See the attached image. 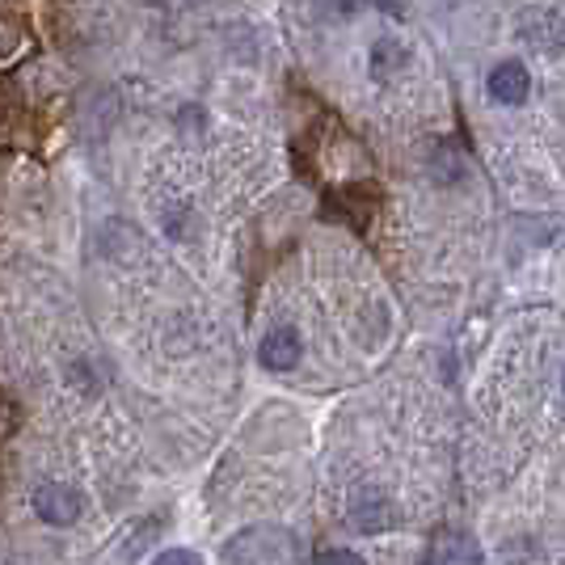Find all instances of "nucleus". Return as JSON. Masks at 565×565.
I'll use <instances>...</instances> for the list:
<instances>
[{
    "label": "nucleus",
    "mask_w": 565,
    "mask_h": 565,
    "mask_svg": "<svg viewBox=\"0 0 565 565\" xmlns=\"http://www.w3.org/2000/svg\"><path fill=\"white\" fill-rule=\"evenodd\" d=\"M224 565H305L300 541L287 527H245L224 544Z\"/></svg>",
    "instance_id": "f257e3e1"
},
{
    "label": "nucleus",
    "mask_w": 565,
    "mask_h": 565,
    "mask_svg": "<svg viewBox=\"0 0 565 565\" xmlns=\"http://www.w3.org/2000/svg\"><path fill=\"white\" fill-rule=\"evenodd\" d=\"M81 511H85V498L76 494L72 486H64V481H47V486L34 490V515L51 523V527H68V523L81 519Z\"/></svg>",
    "instance_id": "f03ea898"
},
{
    "label": "nucleus",
    "mask_w": 565,
    "mask_h": 565,
    "mask_svg": "<svg viewBox=\"0 0 565 565\" xmlns=\"http://www.w3.org/2000/svg\"><path fill=\"white\" fill-rule=\"evenodd\" d=\"M435 565H481L477 562V548H472L465 536H444V541L435 544Z\"/></svg>",
    "instance_id": "0eeeda50"
},
{
    "label": "nucleus",
    "mask_w": 565,
    "mask_h": 565,
    "mask_svg": "<svg viewBox=\"0 0 565 565\" xmlns=\"http://www.w3.org/2000/svg\"><path fill=\"white\" fill-rule=\"evenodd\" d=\"M300 333L296 330H270L266 338H262V351H258V359H262V367L266 372H291L296 363H300Z\"/></svg>",
    "instance_id": "20e7f679"
},
{
    "label": "nucleus",
    "mask_w": 565,
    "mask_h": 565,
    "mask_svg": "<svg viewBox=\"0 0 565 565\" xmlns=\"http://www.w3.org/2000/svg\"><path fill=\"white\" fill-rule=\"evenodd\" d=\"M351 519L359 532H384V527L397 523V511H393L380 494H359L351 507Z\"/></svg>",
    "instance_id": "39448f33"
},
{
    "label": "nucleus",
    "mask_w": 565,
    "mask_h": 565,
    "mask_svg": "<svg viewBox=\"0 0 565 565\" xmlns=\"http://www.w3.org/2000/svg\"><path fill=\"white\" fill-rule=\"evenodd\" d=\"M157 532H161V519H148L140 532H131V536H127V544H122V557H127V562H136L143 548L152 544V536H157Z\"/></svg>",
    "instance_id": "6e6552de"
},
{
    "label": "nucleus",
    "mask_w": 565,
    "mask_h": 565,
    "mask_svg": "<svg viewBox=\"0 0 565 565\" xmlns=\"http://www.w3.org/2000/svg\"><path fill=\"white\" fill-rule=\"evenodd\" d=\"M317 565H367L354 548H321L317 553Z\"/></svg>",
    "instance_id": "1a4fd4ad"
},
{
    "label": "nucleus",
    "mask_w": 565,
    "mask_h": 565,
    "mask_svg": "<svg viewBox=\"0 0 565 565\" xmlns=\"http://www.w3.org/2000/svg\"><path fill=\"white\" fill-rule=\"evenodd\" d=\"M486 89H490V97L502 102V106H519V102H527V94H532V76H527V68H523L519 60H507V64H498V68L490 72Z\"/></svg>",
    "instance_id": "7ed1b4c3"
},
{
    "label": "nucleus",
    "mask_w": 565,
    "mask_h": 565,
    "mask_svg": "<svg viewBox=\"0 0 565 565\" xmlns=\"http://www.w3.org/2000/svg\"><path fill=\"white\" fill-rule=\"evenodd\" d=\"M405 60H409V51L401 47L397 39H380V43H372V55H367V64L380 81H388L397 68H405Z\"/></svg>",
    "instance_id": "423d86ee"
},
{
    "label": "nucleus",
    "mask_w": 565,
    "mask_h": 565,
    "mask_svg": "<svg viewBox=\"0 0 565 565\" xmlns=\"http://www.w3.org/2000/svg\"><path fill=\"white\" fill-rule=\"evenodd\" d=\"M152 565H203V557L190 553V548H166V553H157Z\"/></svg>",
    "instance_id": "9d476101"
}]
</instances>
